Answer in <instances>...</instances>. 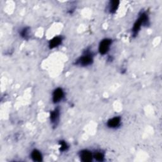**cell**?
<instances>
[{"instance_id":"6da1fadb","label":"cell","mask_w":162,"mask_h":162,"mask_svg":"<svg viewBox=\"0 0 162 162\" xmlns=\"http://www.w3.org/2000/svg\"><path fill=\"white\" fill-rule=\"evenodd\" d=\"M149 24V18L148 16L146 13H142L140 15L139 18L136 20L134 27L132 28V34L134 36H136L140 29L142 25H148Z\"/></svg>"},{"instance_id":"7c38bea8","label":"cell","mask_w":162,"mask_h":162,"mask_svg":"<svg viewBox=\"0 0 162 162\" xmlns=\"http://www.w3.org/2000/svg\"><path fill=\"white\" fill-rule=\"evenodd\" d=\"M94 158L97 160V161H102L104 160V158H105V155L103 153L101 152H98V153H96L94 156Z\"/></svg>"},{"instance_id":"ba28073f","label":"cell","mask_w":162,"mask_h":162,"mask_svg":"<svg viewBox=\"0 0 162 162\" xmlns=\"http://www.w3.org/2000/svg\"><path fill=\"white\" fill-rule=\"evenodd\" d=\"M62 42V38L61 37H55L52 39L49 43V47L50 49H53L58 46Z\"/></svg>"},{"instance_id":"8992f818","label":"cell","mask_w":162,"mask_h":162,"mask_svg":"<svg viewBox=\"0 0 162 162\" xmlns=\"http://www.w3.org/2000/svg\"><path fill=\"white\" fill-rule=\"evenodd\" d=\"M60 117V110L58 108L50 113V121L54 125H57Z\"/></svg>"},{"instance_id":"3957f363","label":"cell","mask_w":162,"mask_h":162,"mask_svg":"<svg viewBox=\"0 0 162 162\" xmlns=\"http://www.w3.org/2000/svg\"><path fill=\"white\" fill-rule=\"evenodd\" d=\"M111 44L112 40L110 39H105L101 41L99 46V51L101 55H105L109 51Z\"/></svg>"},{"instance_id":"9c48e42d","label":"cell","mask_w":162,"mask_h":162,"mask_svg":"<svg viewBox=\"0 0 162 162\" xmlns=\"http://www.w3.org/2000/svg\"><path fill=\"white\" fill-rule=\"evenodd\" d=\"M31 158L34 161H41L42 160V156L40 152L37 149H34L31 153Z\"/></svg>"},{"instance_id":"5b68a950","label":"cell","mask_w":162,"mask_h":162,"mask_svg":"<svg viewBox=\"0 0 162 162\" xmlns=\"http://www.w3.org/2000/svg\"><path fill=\"white\" fill-rule=\"evenodd\" d=\"M80 157L82 161L84 162H89L93 160V154L88 150H83L80 153Z\"/></svg>"},{"instance_id":"8fae6325","label":"cell","mask_w":162,"mask_h":162,"mask_svg":"<svg viewBox=\"0 0 162 162\" xmlns=\"http://www.w3.org/2000/svg\"><path fill=\"white\" fill-rule=\"evenodd\" d=\"M60 144L61 146L60 147V152H65V151H67L69 149V145L67 143L64 141H60Z\"/></svg>"},{"instance_id":"52a82bcc","label":"cell","mask_w":162,"mask_h":162,"mask_svg":"<svg viewBox=\"0 0 162 162\" xmlns=\"http://www.w3.org/2000/svg\"><path fill=\"white\" fill-rule=\"evenodd\" d=\"M121 117H116L108 121L107 125L110 128H116L118 126H119L121 124Z\"/></svg>"},{"instance_id":"277c9868","label":"cell","mask_w":162,"mask_h":162,"mask_svg":"<svg viewBox=\"0 0 162 162\" xmlns=\"http://www.w3.org/2000/svg\"><path fill=\"white\" fill-rule=\"evenodd\" d=\"M64 93L61 88H57L53 92V101L54 103H57L61 101L63 98Z\"/></svg>"},{"instance_id":"30bf717a","label":"cell","mask_w":162,"mask_h":162,"mask_svg":"<svg viewBox=\"0 0 162 162\" xmlns=\"http://www.w3.org/2000/svg\"><path fill=\"white\" fill-rule=\"evenodd\" d=\"M119 3V1H111L110 3V12L112 14L115 13Z\"/></svg>"},{"instance_id":"7a4b0ae2","label":"cell","mask_w":162,"mask_h":162,"mask_svg":"<svg viewBox=\"0 0 162 162\" xmlns=\"http://www.w3.org/2000/svg\"><path fill=\"white\" fill-rule=\"evenodd\" d=\"M93 61V58L92 53H89L88 51L85 52L84 55L79 58L77 61V64L80 65L82 66H88L92 64Z\"/></svg>"},{"instance_id":"4fadbf2b","label":"cell","mask_w":162,"mask_h":162,"mask_svg":"<svg viewBox=\"0 0 162 162\" xmlns=\"http://www.w3.org/2000/svg\"><path fill=\"white\" fill-rule=\"evenodd\" d=\"M21 36L24 38V39H27L28 38V35H29V28L26 27V28H24L22 30L21 32Z\"/></svg>"}]
</instances>
